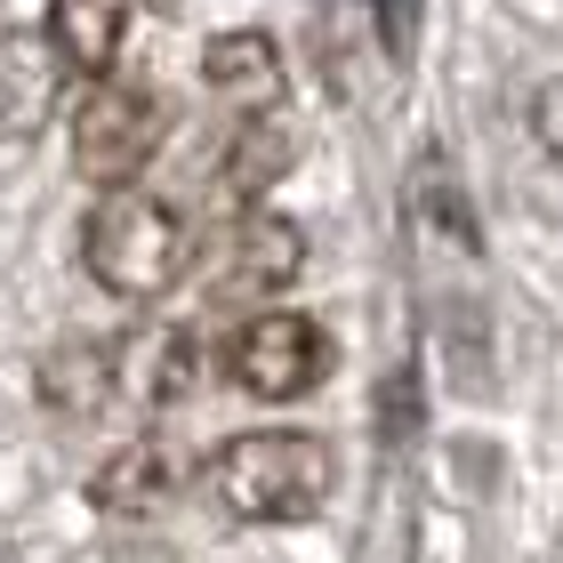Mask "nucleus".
<instances>
[{
    "mask_svg": "<svg viewBox=\"0 0 563 563\" xmlns=\"http://www.w3.org/2000/svg\"><path fill=\"white\" fill-rule=\"evenodd\" d=\"M339 492V451L306 427H250L225 434L210 459V499L234 523H306Z\"/></svg>",
    "mask_w": 563,
    "mask_h": 563,
    "instance_id": "1",
    "label": "nucleus"
},
{
    "mask_svg": "<svg viewBox=\"0 0 563 563\" xmlns=\"http://www.w3.org/2000/svg\"><path fill=\"white\" fill-rule=\"evenodd\" d=\"M81 266L97 274V290H113L130 306L169 298L177 282L194 274V225H186L177 201L121 186V194L97 201L89 225H81Z\"/></svg>",
    "mask_w": 563,
    "mask_h": 563,
    "instance_id": "2",
    "label": "nucleus"
},
{
    "mask_svg": "<svg viewBox=\"0 0 563 563\" xmlns=\"http://www.w3.org/2000/svg\"><path fill=\"white\" fill-rule=\"evenodd\" d=\"M162 130H169V113H162V97L137 89V81H89V97L73 106V169L89 177V186H137L145 162L162 153Z\"/></svg>",
    "mask_w": 563,
    "mask_h": 563,
    "instance_id": "3",
    "label": "nucleus"
},
{
    "mask_svg": "<svg viewBox=\"0 0 563 563\" xmlns=\"http://www.w3.org/2000/svg\"><path fill=\"white\" fill-rule=\"evenodd\" d=\"M225 371H234L258 402L314 395L330 378V330L314 314H298V306H258V314L225 339Z\"/></svg>",
    "mask_w": 563,
    "mask_h": 563,
    "instance_id": "4",
    "label": "nucleus"
},
{
    "mask_svg": "<svg viewBox=\"0 0 563 563\" xmlns=\"http://www.w3.org/2000/svg\"><path fill=\"white\" fill-rule=\"evenodd\" d=\"M298 266H306L298 218H282V210H242V218L218 234L201 290H210V306H234V314H242V306H274V298L298 282Z\"/></svg>",
    "mask_w": 563,
    "mask_h": 563,
    "instance_id": "5",
    "label": "nucleus"
},
{
    "mask_svg": "<svg viewBox=\"0 0 563 563\" xmlns=\"http://www.w3.org/2000/svg\"><path fill=\"white\" fill-rule=\"evenodd\" d=\"M201 81H210V97L234 121H266V113H282V97H290V65H282L274 33L242 24V33H218L201 48Z\"/></svg>",
    "mask_w": 563,
    "mask_h": 563,
    "instance_id": "6",
    "label": "nucleus"
},
{
    "mask_svg": "<svg viewBox=\"0 0 563 563\" xmlns=\"http://www.w3.org/2000/svg\"><path fill=\"white\" fill-rule=\"evenodd\" d=\"M130 9L137 0H48V48H57V65L106 81L113 57H121V33H130Z\"/></svg>",
    "mask_w": 563,
    "mask_h": 563,
    "instance_id": "7",
    "label": "nucleus"
},
{
    "mask_svg": "<svg viewBox=\"0 0 563 563\" xmlns=\"http://www.w3.org/2000/svg\"><path fill=\"white\" fill-rule=\"evenodd\" d=\"M48 89H57V48L33 41V33H9L0 41V137L41 130Z\"/></svg>",
    "mask_w": 563,
    "mask_h": 563,
    "instance_id": "8",
    "label": "nucleus"
},
{
    "mask_svg": "<svg viewBox=\"0 0 563 563\" xmlns=\"http://www.w3.org/2000/svg\"><path fill=\"white\" fill-rule=\"evenodd\" d=\"M169 483H177L169 443H130L106 475H97V499H106V507H130V516H137V507H162Z\"/></svg>",
    "mask_w": 563,
    "mask_h": 563,
    "instance_id": "9",
    "label": "nucleus"
},
{
    "mask_svg": "<svg viewBox=\"0 0 563 563\" xmlns=\"http://www.w3.org/2000/svg\"><path fill=\"white\" fill-rule=\"evenodd\" d=\"M371 16H378L387 57H411V41H419V0H371Z\"/></svg>",
    "mask_w": 563,
    "mask_h": 563,
    "instance_id": "10",
    "label": "nucleus"
},
{
    "mask_svg": "<svg viewBox=\"0 0 563 563\" xmlns=\"http://www.w3.org/2000/svg\"><path fill=\"white\" fill-rule=\"evenodd\" d=\"M531 137H540L555 162H563V81H548L540 97H531Z\"/></svg>",
    "mask_w": 563,
    "mask_h": 563,
    "instance_id": "11",
    "label": "nucleus"
},
{
    "mask_svg": "<svg viewBox=\"0 0 563 563\" xmlns=\"http://www.w3.org/2000/svg\"><path fill=\"white\" fill-rule=\"evenodd\" d=\"M145 9H186V0H145Z\"/></svg>",
    "mask_w": 563,
    "mask_h": 563,
    "instance_id": "12",
    "label": "nucleus"
}]
</instances>
